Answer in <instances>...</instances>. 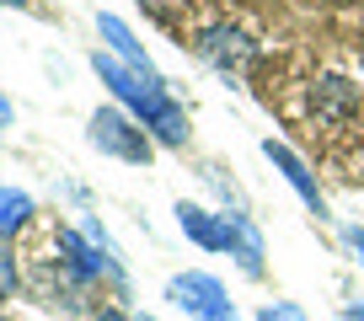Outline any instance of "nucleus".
Segmentation results:
<instances>
[{
	"label": "nucleus",
	"instance_id": "f257e3e1",
	"mask_svg": "<svg viewBox=\"0 0 364 321\" xmlns=\"http://www.w3.org/2000/svg\"><path fill=\"white\" fill-rule=\"evenodd\" d=\"M91 70L102 75V86L118 97V102L129 107V113L139 118V124L150 129V139L156 145H188V113H182L177 102L166 97V80H150V75H139V70H129L118 54H91Z\"/></svg>",
	"mask_w": 364,
	"mask_h": 321
},
{
	"label": "nucleus",
	"instance_id": "f03ea898",
	"mask_svg": "<svg viewBox=\"0 0 364 321\" xmlns=\"http://www.w3.org/2000/svg\"><path fill=\"white\" fill-rule=\"evenodd\" d=\"M86 139L102 150V156L129 160V166H150V156H156V139H150V129L139 124L134 113H124V107H97V113H91Z\"/></svg>",
	"mask_w": 364,
	"mask_h": 321
},
{
	"label": "nucleus",
	"instance_id": "7ed1b4c3",
	"mask_svg": "<svg viewBox=\"0 0 364 321\" xmlns=\"http://www.w3.org/2000/svg\"><path fill=\"white\" fill-rule=\"evenodd\" d=\"M166 300L193 321H236V305L215 273H177L166 284Z\"/></svg>",
	"mask_w": 364,
	"mask_h": 321
},
{
	"label": "nucleus",
	"instance_id": "20e7f679",
	"mask_svg": "<svg viewBox=\"0 0 364 321\" xmlns=\"http://www.w3.org/2000/svg\"><path fill=\"white\" fill-rule=\"evenodd\" d=\"M359 113H364V92L348 75H321L316 86H311V118H316V124L348 129Z\"/></svg>",
	"mask_w": 364,
	"mask_h": 321
},
{
	"label": "nucleus",
	"instance_id": "39448f33",
	"mask_svg": "<svg viewBox=\"0 0 364 321\" xmlns=\"http://www.w3.org/2000/svg\"><path fill=\"white\" fill-rule=\"evenodd\" d=\"M198 54L204 59H215L220 70H247L252 59H257V43H252L241 27H230V22H215V27H204L198 33Z\"/></svg>",
	"mask_w": 364,
	"mask_h": 321
},
{
	"label": "nucleus",
	"instance_id": "423d86ee",
	"mask_svg": "<svg viewBox=\"0 0 364 321\" xmlns=\"http://www.w3.org/2000/svg\"><path fill=\"white\" fill-rule=\"evenodd\" d=\"M262 156H268L273 166L284 172V183L295 187V193L306 198V204L316 209V214H327V198H321V187H316V177H311V166H306V160H300L295 150L284 145V139H262Z\"/></svg>",
	"mask_w": 364,
	"mask_h": 321
},
{
	"label": "nucleus",
	"instance_id": "0eeeda50",
	"mask_svg": "<svg viewBox=\"0 0 364 321\" xmlns=\"http://www.w3.org/2000/svg\"><path fill=\"white\" fill-rule=\"evenodd\" d=\"M177 225H182V236H193L204 252H225L230 246L225 214H215V209H204V204H188V198H182L177 204Z\"/></svg>",
	"mask_w": 364,
	"mask_h": 321
},
{
	"label": "nucleus",
	"instance_id": "6e6552de",
	"mask_svg": "<svg viewBox=\"0 0 364 321\" xmlns=\"http://www.w3.org/2000/svg\"><path fill=\"white\" fill-rule=\"evenodd\" d=\"M97 33H102V38H107V48H113V54H118V59H124V65H129V70H139V75H150V80H161V70H156V65H150V54H145V43H139V38H134V33H129V27H124V22H118V16H113V11H97Z\"/></svg>",
	"mask_w": 364,
	"mask_h": 321
},
{
	"label": "nucleus",
	"instance_id": "1a4fd4ad",
	"mask_svg": "<svg viewBox=\"0 0 364 321\" xmlns=\"http://www.w3.org/2000/svg\"><path fill=\"white\" fill-rule=\"evenodd\" d=\"M225 230H230V246H225V252L241 263V273L262 278V236H257V225H252L247 214H225Z\"/></svg>",
	"mask_w": 364,
	"mask_h": 321
},
{
	"label": "nucleus",
	"instance_id": "9d476101",
	"mask_svg": "<svg viewBox=\"0 0 364 321\" xmlns=\"http://www.w3.org/2000/svg\"><path fill=\"white\" fill-rule=\"evenodd\" d=\"M33 198L22 193V187H0V241L6 236H16L22 225H33Z\"/></svg>",
	"mask_w": 364,
	"mask_h": 321
},
{
	"label": "nucleus",
	"instance_id": "9b49d317",
	"mask_svg": "<svg viewBox=\"0 0 364 321\" xmlns=\"http://www.w3.org/2000/svg\"><path fill=\"white\" fill-rule=\"evenodd\" d=\"M16 289H22V263H16V252L0 241V300H11Z\"/></svg>",
	"mask_w": 364,
	"mask_h": 321
},
{
	"label": "nucleus",
	"instance_id": "f8f14e48",
	"mask_svg": "<svg viewBox=\"0 0 364 321\" xmlns=\"http://www.w3.org/2000/svg\"><path fill=\"white\" fill-rule=\"evenodd\" d=\"M156 22H166V27H177V11H188V0H139Z\"/></svg>",
	"mask_w": 364,
	"mask_h": 321
},
{
	"label": "nucleus",
	"instance_id": "ddd939ff",
	"mask_svg": "<svg viewBox=\"0 0 364 321\" xmlns=\"http://www.w3.org/2000/svg\"><path fill=\"white\" fill-rule=\"evenodd\" d=\"M257 321H306V310L289 305V300H273V305H262V310H257Z\"/></svg>",
	"mask_w": 364,
	"mask_h": 321
},
{
	"label": "nucleus",
	"instance_id": "4468645a",
	"mask_svg": "<svg viewBox=\"0 0 364 321\" xmlns=\"http://www.w3.org/2000/svg\"><path fill=\"white\" fill-rule=\"evenodd\" d=\"M97 321H129V316H124V310H113V305H107V310H97Z\"/></svg>",
	"mask_w": 364,
	"mask_h": 321
},
{
	"label": "nucleus",
	"instance_id": "2eb2a0df",
	"mask_svg": "<svg viewBox=\"0 0 364 321\" xmlns=\"http://www.w3.org/2000/svg\"><path fill=\"white\" fill-rule=\"evenodd\" d=\"M11 124V102H6V97H0V129Z\"/></svg>",
	"mask_w": 364,
	"mask_h": 321
},
{
	"label": "nucleus",
	"instance_id": "dca6fc26",
	"mask_svg": "<svg viewBox=\"0 0 364 321\" xmlns=\"http://www.w3.org/2000/svg\"><path fill=\"white\" fill-rule=\"evenodd\" d=\"M0 6H27V0H0Z\"/></svg>",
	"mask_w": 364,
	"mask_h": 321
},
{
	"label": "nucleus",
	"instance_id": "f3484780",
	"mask_svg": "<svg viewBox=\"0 0 364 321\" xmlns=\"http://www.w3.org/2000/svg\"><path fill=\"white\" fill-rule=\"evenodd\" d=\"M134 321H150V316H134Z\"/></svg>",
	"mask_w": 364,
	"mask_h": 321
},
{
	"label": "nucleus",
	"instance_id": "a211bd4d",
	"mask_svg": "<svg viewBox=\"0 0 364 321\" xmlns=\"http://www.w3.org/2000/svg\"><path fill=\"white\" fill-rule=\"evenodd\" d=\"M343 321H353V316H343ZM359 321H364V316H359Z\"/></svg>",
	"mask_w": 364,
	"mask_h": 321
},
{
	"label": "nucleus",
	"instance_id": "6ab92c4d",
	"mask_svg": "<svg viewBox=\"0 0 364 321\" xmlns=\"http://www.w3.org/2000/svg\"><path fill=\"white\" fill-rule=\"evenodd\" d=\"M0 321H6V316H0Z\"/></svg>",
	"mask_w": 364,
	"mask_h": 321
}]
</instances>
